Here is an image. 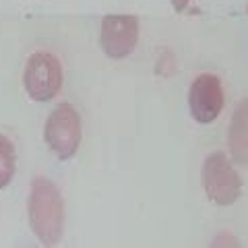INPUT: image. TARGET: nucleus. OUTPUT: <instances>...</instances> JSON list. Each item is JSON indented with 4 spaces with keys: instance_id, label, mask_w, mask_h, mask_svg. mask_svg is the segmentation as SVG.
Segmentation results:
<instances>
[{
    "instance_id": "f257e3e1",
    "label": "nucleus",
    "mask_w": 248,
    "mask_h": 248,
    "mask_svg": "<svg viewBox=\"0 0 248 248\" xmlns=\"http://www.w3.org/2000/svg\"><path fill=\"white\" fill-rule=\"evenodd\" d=\"M27 217L33 236L44 246L60 244L64 234V201L50 178L37 176L31 180L27 199Z\"/></svg>"
},
{
    "instance_id": "f03ea898",
    "label": "nucleus",
    "mask_w": 248,
    "mask_h": 248,
    "mask_svg": "<svg viewBox=\"0 0 248 248\" xmlns=\"http://www.w3.org/2000/svg\"><path fill=\"white\" fill-rule=\"evenodd\" d=\"M201 180L207 199L217 207H232L242 195V180L223 151L207 155L201 170Z\"/></svg>"
},
{
    "instance_id": "7ed1b4c3",
    "label": "nucleus",
    "mask_w": 248,
    "mask_h": 248,
    "mask_svg": "<svg viewBox=\"0 0 248 248\" xmlns=\"http://www.w3.org/2000/svg\"><path fill=\"white\" fill-rule=\"evenodd\" d=\"M44 141L62 161L71 159L79 151L83 141V124L75 106L62 102L50 112L44 126Z\"/></svg>"
},
{
    "instance_id": "20e7f679",
    "label": "nucleus",
    "mask_w": 248,
    "mask_h": 248,
    "mask_svg": "<svg viewBox=\"0 0 248 248\" xmlns=\"http://www.w3.org/2000/svg\"><path fill=\"white\" fill-rule=\"evenodd\" d=\"M64 73L60 60L50 52H33L23 71V87L33 102H50L62 89Z\"/></svg>"
},
{
    "instance_id": "39448f33",
    "label": "nucleus",
    "mask_w": 248,
    "mask_h": 248,
    "mask_svg": "<svg viewBox=\"0 0 248 248\" xmlns=\"http://www.w3.org/2000/svg\"><path fill=\"white\" fill-rule=\"evenodd\" d=\"M139 42V19L133 15H108L99 27V46L108 58L130 56Z\"/></svg>"
},
{
    "instance_id": "423d86ee",
    "label": "nucleus",
    "mask_w": 248,
    "mask_h": 248,
    "mask_svg": "<svg viewBox=\"0 0 248 248\" xmlns=\"http://www.w3.org/2000/svg\"><path fill=\"white\" fill-rule=\"evenodd\" d=\"M226 104V93L219 77L213 73H203L192 81L188 89V110L199 124H211L219 118Z\"/></svg>"
},
{
    "instance_id": "0eeeda50",
    "label": "nucleus",
    "mask_w": 248,
    "mask_h": 248,
    "mask_svg": "<svg viewBox=\"0 0 248 248\" xmlns=\"http://www.w3.org/2000/svg\"><path fill=\"white\" fill-rule=\"evenodd\" d=\"M228 149L236 164L248 166V97H244L232 114L228 130Z\"/></svg>"
},
{
    "instance_id": "6e6552de",
    "label": "nucleus",
    "mask_w": 248,
    "mask_h": 248,
    "mask_svg": "<svg viewBox=\"0 0 248 248\" xmlns=\"http://www.w3.org/2000/svg\"><path fill=\"white\" fill-rule=\"evenodd\" d=\"M17 172V153L9 137L0 135V190L6 188Z\"/></svg>"
},
{
    "instance_id": "1a4fd4ad",
    "label": "nucleus",
    "mask_w": 248,
    "mask_h": 248,
    "mask_svg": "<svg viewBox=\"0 0 248 248\" xmlns=\"http://www.w3.org/2000/svg\"><path fill=\"white\" fill-rule=\"evenodd\" d=\"M170 2H172L176 13H182V11H186V6L190 4V0H170Z\"/></svg>"
}]
</instances>
